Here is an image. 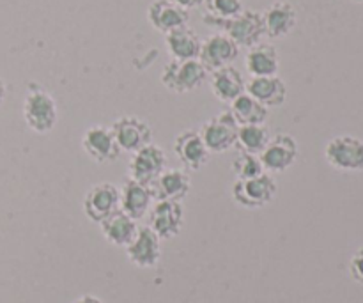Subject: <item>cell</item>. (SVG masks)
Masks as SVG:
<instances>
[{
    "label": "cell",
    "instance_id": "1",
    "mask_svg": "<svg viewBox=\"0 0 363 303\" xmlns=\"http://www.w3.org/2000/svg\"><path fill=\"white\" fill-rule=\"evenodd\" d=\"M57 117L59 112L53 96L39 84H28L23 99V119L27 126L39 135L48 133L55 128Z\"/></svg>",
    "mask_w": 363,
    "mask_h": 303
},
{
    "label": "cell",
    "instance_id": "2",
    "mask_svg": "<svg viewBox=\"0 0 363 303\" xmlns=\"http://www.w3.org/2000/svg\"><path fill=\"white\" fill-rule=\"evenodd\" d=\"M204 23L222 28L223 34L233 39L240 48L241 46L252 48V46L259 45L261 38L264 35L262 14L257 11L243 9L238 16L229 18V20H218V18H211L206 14Z\"/></svg>",
    "mask_w": 363,
    "mask_h": 303
},
{
    "label": "cell",
    "instance_id": "3",
    "mask_svg": "<svg viewBox=\"0 0 363 303\" xmlns=\"http://www.w3.org/2000/svg\"><path fill=\"white\" fill-rule=\"evenodd\" d=\"M206 78H208V71L199 59H172L169 64H165L162 71V84L169 91L177 92V94L195 91L204 84Z\"/></svg>",
    "mask_w": 363,
    "mask_h": 303
},
{
    "label": "cell",
    "instance_id": "4",
    "mask_svg": "<svg viewBox=\"0 0 363 303\" xmlns=\"http://www.w3.org/2000/svg\"><path fill=\"white\" fill-rule=\"evenodd\" d=\"M325 158L339 172L363 170V141L351 135L332 138L325 148Z\"/></svg>",
    "mask_w": 363,
    "mask_h": 303
},
{
    "label": "cell",
    "instance_id": "5",
    "mask_svg": "<svg viewBox=\"0 0 363 303\" xmlns=\"http://www.w3.org/2000/svg\"><path fill=\"white\" fill-rule=\"evenodd\" d=\"M277 195V181L268 172L252 180H236L233 184V197L247 209H259L268 206Z\"/></svg>",
    "mask_w": 363,
    "mask_h": 303
},
{
    "label": "cell",
    "instance_id": "6",
    "mask_svg": "<svg viewBox=\"0 0 363 303\" xmlns=\"http://www.w3.org/2000/svg\"><path fill=\"white\" fill-rule=\"evenodd\" d=\"M238 128L240 126H238L230 110H225L213 119L206 121L199 130V135H201L202 142L209 153H225L236 144Z\"/></svg>",
    "mask_w": 363,
    "mask_h": 303
},
{
    "label": "cell",
    "instance_id": "7",
    "mask_svg": "<svg viewBox=\"0 0 363 303\" xmlns=\"http://www.w3.org/2000/svg\"><path fill=\"white\" fill-rule=\"evenodd\" d=\"M184 224L183 204L177 201H155L149 209V227L160 240H170L181 233Z\"/></svg>",
    "mask_w": 363,
    "mask_h": 303
},
{
    "label": "cell",
    "instance_id": "8",
    "mask_svg": "<svg viewBox=\"0 0 363 303\" xmlns=\"http://www.w3.org/2000/svg\"><path fill=\"white\" fill-rule=\"evenodd\" d=\"M121 209V190L112 183L94 184L84 197V211L92 222L101 224Z\"/></svg>",
    "mask_w": 363,
    "mask_h": 303
},
{
    "label": "cell",
    "instance_id": "9",
    "mask_svg": "<svg viewBox=\"0 0 363 303\" xmlns=\"http://www.w3.org/2000/svg\"><path fill=\"white\" fill-rule=\"evenodd\" d=\"M82 149L96 163L116 162L121 156V148L113 137L112 128L91 126L82 137Z\"/></svg>",
    "mask_w": 363,
    "mask_h": 303
},
{
    "label": "cell",
    "instance_id": "10",
    "mask_svg": "<svg viewBox=\"0 0 363 303\" xmlns=\"http://www.w3.org/2000/svg\"><path fill=\"white\" fill-rule=\"evenodd\" d=\"M264 170L269 172H286L289 167L294 165L298 158V142L296 138L287 133H279L269 138L264 151L259 155Z\"/></svg>",
    "mask_w": 363,
    "mask_h": 303
},
{
    "label": "cell",
    "instance_id": "11",
    "mask_svg": "<svg viewBox=\"0 0 363 303\" xmlns=\"http://www.w3.org/2000/svg\"><path fill=\"white\" fill-rule=\"evenodd\" d=\"M238 53H240V46L227 38L225 34H213L208 39H204L201 45V53H199V60L206 71H216L220 67L230 66L236 60Z\"/></svg>",
    "mask_w": 363,
    "mask_h": 303
},
{
    "label": "cell",
    "instance_id": "12",
    "mask_svg": "<svg viewBox=\"0 0 363 303\" xmlns=\"http://www.w3.org/2000/svg\"><path fill=\"white\" fill-rule=\"evenodd\" d=\"M167 156L162 148L149 144L140 151L133 153L130 162V180L144 184H152L158 180L160 174L165 170Z\"/></svg>",
    "mask_w": 363,
    "mask_h": 303
},
{
    "label": "cell",
    "instance_id": "13",
    "mask_svg": "<svg viewBox=\"0 0 363 303\" xmlns=\"http://www.w3.org/2000/svg\"><path fill=\"white\" fill-rule=\"evenodd\" d=\"M112 131L121 151L137 153L152 144V130L138 117H121L112 124Z\"/></svg>",
    "mask_w": 363,
    "mask_h": 303
},
{
    "label": "cell",
    "instance_id": "14",
    "mask_svg": "<svg viewBox=\"0 0 363 303\" xmlns=\"http://www.w3.org/2000/svg\"><path fill=\"white\" fill-rule=\"evenodd\" d=\"M151 227H138L135 240L126 247V255L138 268H152L162 258V243Z\"/></svg>",
    "mask_w": 363,
    "mask_h": 303
},
{
    "label": "cell",
    "instance_id": "15",
    "mask_svg": "<svg viewBox=\"0 0 363 303\" xmlns=\"http://www.w3.org/2000/svg\"><path fill=\"white\" fill-rule=\"evenodd\" d=\"M174 151L179 162L190 170H201L211 156L199 131L195 130H186L177 135L174 141Z\"/></svg>",
    "mask_w": 363,
    "mask_h": 303
},
{
    "label": "cell",
    "instance_id": "16",
    "mask_svg": "<svg viewBox=\"0 0 363 303\" xmlns=\"http://www.w3.org/2000/svg\"><path fill=\"white\" fill-rule=\"evenodd\" d=\"M155 204V194L151 184L138 183V181L128 180L121 190V211L126 213L133 220L144 219L149 209Z\"/></svg>",
    "mask_w": 363,
    "mask_h": 303
},
{
    "label": "cell",
    "instance_id": "17",
    "mask_svg": "<svg viewBox=\"0 0 363 303\" xmlns=\"http://www.w3.org/2000/svg\"><path fill=\"white\" fill-rule=\"evenodd\" d=\"M155 201H177L181 202L186 199L191 190V181L184 170L169 169L163 170L158 180L151 184Z\"/></svg>",
    "mask_w": 363,
    "mask_h": 303
},
{
    "label": "cell",
    "instance_id": "18",
    "mask_svg": "<svg viewBox=\"0 0 363 303\" xmlns=\"http://www.w3.org/2000/svg\"><path fill=\"white\" fill-rule=\"evenodd\" d=\"M147 20L156 31L169 34L174 28H179L188 25L190 14L186 9L176 6L170 0H156L149 6L147 9Z\"/></svg>",
    "mask_w": 363,
    "mask_h": 303
},
{
    "label": "cell",
    "instance_id": "19",
    "mask_svg": "<svg viewBox=\"0 0 363 303\" xmlns=\"http://www.w3.org/2000/svg\"><path fill=\"white\" fill-rule=\"evenodd\" d=\"M245 92L257 99L266 109L284 105L287 98L286 82L280 77H255L245 85Z\"/></svg>",
    "mask_w": 363,
    "mask_h": 303
},
{
    "label": "cell",
    "instance_id": "20",
    "mask_svg": "<svg viewBox=\"0 0 363 303\" xmlns=\"http://www.w3.org/2000/svg\"><path fill=\"white\" fill-rule=\"evenodd\" d=\"M264 35L272 39L284 38L296 25V11L287 2H275L262 13Z\"/></svg>",
    "mask_w": 363,
    "mask_h": 303
},
{
    "label": "cell",
    "instance_id": "21",
    "mask_svg": "<svg viewBox=\"0 0 363 303\" xmlns=\"http://www.w3.org/2000/svg\"><path fill=\"white\" fill-rule=\"evenodd\" d=\"M165 45L172 59L191 60L199 59L202 41L197 32L191 31L188 25H184V27L174 28L169 34H165Z\"/></svg>",
    "mask_w": 363,
    "mask_h": 303
},
{
    "label": "cell",
    "instance_id": "22",
    "mask_svg": "<svg viewBox=\"0 0 363 303\" xmlns=\"http://www.w3.org/2000/svg\"><path fill=\"white\" fill-rule=\"evenodd\" d=\"M101 233L116 247L126 248L135 240L138 233L137 220L128 216L124 211H116L101 222Z\"/></svg>",
    "mask_w": 363,
    "mask_h": 303
},
{
    "label": "cell",
    "instance_id": "23",
    "mask_svg": "<svg viewBox=\"0 0 363 303\" xmlns=\"http://www.w3.org/2000/svg\"><path fill=\"white\" fill-rule=\"evenodd\" d=\"M243 75L234 66L220 67L211 73V91L216 99L223 103H233L238 96L245 92Z\"/></svg>",
    "mask_w": 363,
    "mask_h": 303
},
{
    "label": "cell",
    "instance_id": "24",
    "mask_svg": "<svg viewBox=\"0 0 363 303\" xmlns=\"http://www.w3.org/2000/svg\"><path fill=\"white\" fill-rule=\"evenodd\" d=\"M245 66L247 71L255 77H275L279 73L280 60L279 53H277L275 46L268 45V43H259V45L252 46L245 59Z\"/></svg>",
    "mask_w": 363,
    "mask_h": 303
},
{
    "label": "cell",
    "instance_id": "25",
    "mask_svg": "<svg viewBox=\"0 0 363 303\" xmlns=\"http://www.w3.org/2000/svg\"><path fill=\"white\" fill-rule=\"evenodd\" d=\"M230 114L236 119L238 126H254V124H264L268 119V109L252 98L250 94L243 92L230 103Z\"/></svg>",
    "mask_w": 363,
    "mask_h": 303
},
{
    "label": "cell",
    "instance_id": "26",
    "mask_svg": "<svg viewBox=\"0 0 363 303\" xmlns=\"http://www.w3.org/2000/svg\"><path fill=\"white\" fill-rule=\"evenodd\" d=\"M269 138V130L264 124H254V126H240L238 128L236 135V144L234 148L240 153H247V155H255L259 156L264 148L268 145Z\"/></svg>",
    "mask_w": 363,
    "mask_h": 303
},
{
    "label": "cell",
    "instance_id": "27",
    "mask_svg": "<svg viewBox=\"0 0 363 303\" xmlns=\"http://www.w3.org/2000/svg\"><path fill=\"white\" fill-rule=\"evenodd\" d=\"M233 172L236 174L238 180H252V177L264 174L266 170L259 156L240 153V156L233 162Z\"/></svg>",
    "mask_w": 363,
    "mask_h": 303
},
{
    "label": "cell",
    "instance_id": "28",
    "mask_svg": "<svg viewBox=\"0 0 363 303\" xmlns=\"http://www.w3.org/2000/svg\"><path fill=\"white\" fill-rule=\"evenodd\" d=\"M204 4L208 7V16L218 18V20H229L243 11L241 0H206Z\"/></svg>",
    "mask_w": 363,
    "mask_h": 303
},
{
    "label": "cell",
    "instance_id": "29",
    "mask_svg": "<svg viewBox=\"0 0 363 303\" xmlns=\"http://www.w3.org/2000/svg\"><path fill=\"white\" fill-rule=\"evenodd\" d=\"M350 273L353 280H357L358 284H363V247L358 248L353 258H351Z\"/></svg>",
    "mask_w": 363,
    "mask_h": 303
},
{
    "label": "cell",
    "instance_id": "30",
    "mask_svg": "<svg viewBox=\"0 0 363 303\" xmlns=\"http://www.w3.org/2000/svg\"><path fill=\"white\" fill-rule=\"evenodd\" d=\"M172 4H176V6L183 7V9H191V7H199L202 6V4L206 2V0H170Z\"/></svg>",
    "mask_w": 363,
    "mask_h": 303
},
{
    "label": "cell",
    "instance_id": "31",
    "mask_svg": "<svg viewBox=\"0 0 363 303\" xmlns=\"http://www.w3.org/2000/svg\"><path fill=\"white\" fill-rule=\"evenodd\" d=\"M73 303H103V302L99 300V298L92 297V294H84V297L77 298Z\"/></svg>",
    "mask_w": 363,
    "mask_h": 303
},
{
    "label": "cell",
    "instance_id": "32",
    "mask_svg": "<svg viewBox=\"0 0 363 303\" xmlns=\"http://www.w3.org/2000/svg\"><path fill=\"white\" fill-rule=\"evenodd\" d=\"M6 92H7L6 84H4V80H2V78H0V105H2L4 99H6Z\"/></svg>",
    "mask_w": 363,
    "mask_h": 303
},
{
    "label": "cell",
    "instance_id": "33",
    "mask_svg": "<svg viewBox=\"0 0 363 303\" xmlns=\"http://www.w3.org/2000/svg\"><path fill=\"white\" fill-rule=\"evenodd\" d=\"M353 2H363V0H353Z\"/></svg>",
    "mask_w": 363,
    "mask_h": 303
}]
</instances>
